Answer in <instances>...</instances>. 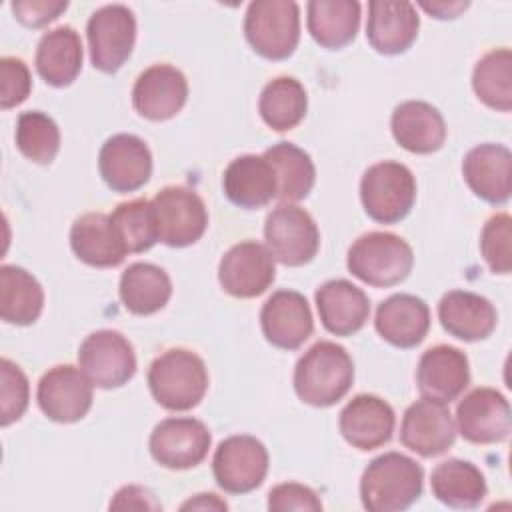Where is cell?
<instances>
[{"instance_id":"cell-29","label":"cell","mask_w":512,"mask_h":512,"mask_svg":"<svg viewBox=\"0 0 512 512\" xmlns=\"http://www.w3.org/2000/svg\"><path fill=\"white\" fill-rule=\"evenodd\" d=\"M222 188L232 204L248 210L262 208L276 198V176L264 154H244L226 166Z\"/></svg>"},{"instance_id":"cell-26","label":"cell","mask_w":512,"mask_h":512,"mask_svg":"<svg viewBox=\"0 0 512 512\" xmlns=\"http://www.w3.org/2000/svg\"><path fill=\"white\" fill-rule=\"evenodd\" d=\"M394 140L408 152L432 154L446 140V124L438 108L424 100L400 102L390 118Z\"/></svg>"},{"instance_id":"cell-15","label":"cell","mask_w":512,"mask_h":512,"mask_svg":"<svg viewBox=\"0 0 512 512\" xmlns=\"http://www.w3.org/2000/svg\"><path fill=\"white\" fill-rule=\"evenodd\" d=\"M456 432L472 444H494L512 428L510 404L494 388H474L456 406Z\"/></svg>"},{"instance_id":"cell-8","label":"cell","mask_w":512,"mask_h":512,"mask_svg":"<svg viewBox=\"0 0 512 512\" xmlns=\"http://www.w3.org/2000/svg\"><path fill=\"white\" fill-rule=\"evenodd\" d=\"M264 238L274 260L284 266L308 264L320 246V232L310 212L286 202L268 214Z\"/></svg>"},{"instance_id":"cell-12","label":"cell","mask_w":512,"mask_h":512,"mask_svg":"<svg viewBox=\"0 0 512 512\" xmlns=\"http://www.w3.org/2000/svg\"><path fill=\"white\" fill-rule=\"evenodd\" d=\"M212 436L204 422L196 418H164L150 434L148 448L152 458L170 470L198 466L210 448Z\"/></svg>"},{"instance_id":"cell-35","label":"cell","mask_w":512,"mask_h":512,"mask_svg":"<svg viewBox=\"0 0 512 512\" xmlns=\"http://www.w3.org/2000/svg\"><path fill=\"white\" fill-rule=\"evenodd\" d=\"M276 176V198L292 204L306 198L316 180V168L308 152L292 142H278L264 152Z\"/></svg>"},{"instance_id":"cell-37","label":"cell","mask_w":512,"mask_h":512,"mask_svg":"<svg viewBox=\"0 0 512 512\" xmlns=\"http://www.w3.org/2000/svg\"><path fill=\"white\" fill-rule=\"evenodd\" d=\"M472 88L486 106L508 112L512 108V52L496 48L484 54L474 66Z\"/></svg>"},{"instance_id":"cell-36","label":"cell","mask_w":512,"mask_h":512,"mask_svg":"<svg viewBox=\"0 0 512 512\" xmlns=\"http://www.w3.org/2000/svg\"><path fill=\"white\" fill-rule=\"evenodd\" d=\"M306 108V90L292 76L272 78L260 92L258 112L266 126H270L272 130H292L306 116Z\"/></svg>"},{"instance_id":"cell-28","label":"cell","mask_w":512,"mask_h":512,"mask_svg":"<svg viewBox=\"0 0 512 512\" xmlns=\"http://www.w3.org/2000/svg\"><path fill=\"white\" fill-rule=\"evenodd\" d=\"M70 246L78 260L94 268L118 266L128 254L110 216L102 212H88L74 220Z\"/></svg>"},{"instance_id":"cell-30","label":"cell","mask_w":512,"mask_h":512,"mask_svg":"<svg viewBox=\"0 0 512 512\" xmlns=\"http://www.w3.org/2000/svg\"><path fill=\"white\" fill-rule=\"evenodd\" d=\"M82 40L72 26H58L42 34L36 48V70L40 78L56 88L76 80L82 70Z\"/></svg>"},{"instance_id":"cell-3","label":"cell","mask_w":512,"mask_h":512,"mask_svg":"<svg viewBox=\"0 0 512 512\" xmlns=\"http://www.w3.org/2000/svg\"><path fill=\"white\" fill-rule=\"evenodd\" d=\"M148 388L162 408L190 410L200 404L208 390L206 364L192 350L170 348L150 364Z\"/></svg>"},{"instance_id":"cell-1","label":"cell","mask_w":512,"mask_h":512,"mask_svg":"<svg viewBox=\"0 0 512 512\" xmlns=\"http://www.w3.org/2000/svg\"><path fill=\"white\" fill-rule=\"evenodd\" d=\"M354 382V362L346 348L320 340L296 362L294 390L310 406L326 408L342 400Z\"/></svg>"},{"instance_id":"cell-32","label":"cell","mask_w":512,"mask_h":512,"mask_svg":"<svg viewBox=\"0 0 512 512\" xmlns=\"http://www.w3.org/2000/svg\"><path fill=\"white\" fill-rule=\"evenodd\" d=\"M430 486L442 504L456 510L476 508L486 496V478L480 468L458 458L440 462L432 470Z\"/></svg>"},{"instance_id":"cell-27","label":"cell","mask_w":512,"mask_h":512,"mask_svg":"<svg viewBox=\"0 0 512 512\" xmlns=\"http://www.w3.org/2000/svg\"><path fill=\"white\" fill-rule=\"evenodd\" d=\"M316 308L322 326L336 336L358 332L370 316V300L348 280H328L316 290Z\"/></svg>"},{"instance_id":"cell-47","label":"cell","mask_w":512,"mask_h":512,"mask_svg":"<svg viewBox=\"0 0 512 512\" xmlns=\"http://www.w3.org/2000/svg\"><path fill=\"white\" fill-rule=\"evenodd\" d=\"M228 504L216 494H198L182 504V510H226Z\"/></svg>"},{"instance_id":"cell-16","label":"cell","mask_w":512,"mask_h":512,"mask_svg":"<svg viewBox=\"0 0 512 512\" xmlns=\"http://www.w3.org/2000/svg\"><path fill=\"white\" fill-rule=\"evenodd\" d=\"M456 438V422L446 404L422 398L412 402L400 424V442L424 456L432 458L446 452Z\"/></svg>"},{"instance_id":"cell-10","label":"cell","mask_w":512,"mask_h":512,"mask_svg":"<svg viewBox=\"0 0 512 512\" xmlns=\"http://www.w3.org/2000/svg\"><path fill=\"white\" fill-rule=\"evenodd\" d=\"M212 472L224 492H252L264 482L268 474V450L254 436H228L218 444L214 452Z\"/></svg>"},{"instance_id":"cell-17","label":"cell","mask_w":512,"mask_h":512,"mask_svg":"<svg viewBox=\"0 0 512 512\" xmlns=\"http://www.w3.org/2000/svg\"><path fill=\"white\" fill-rule=\"evenodd\" d=\"M98 170L114 192H134L150 180V148L134 134H114L100 148Z\"/></svg>"},{"instance_id":"cell-4","label":"cell","mask_w":512,"mask_h":512,"mask_svg":"<svg viewBox=\"0 0 512 512\" xmlns=\"http://www.w3.org/2000/svg\"><path fill=\"white\" fill-rule=\"evenodd\" d=\"M346 266L358 280L388 288L408 278L414 266L410 244L392 232H368L354 240Z\"/></svg>"},{"instance_id":"cell-33","label":"cell","mask_w":512,"mask_h":512,"mask_svg":"<svg viewBox=\"0 0 512 512\" xmlns=\"http://www.w3.org/2000/svg\"><path fill=\"white\" fill-rule=\"evenodd\" d=\"M308 32L324 48H342L356 38L360 4L356 0H312L306 6Z\"/></svg>"},{"instance_id":"cell-46","label":"cell","mask_w":512,"mask_h":512,"mask_svg":"<svg viewBox=\"0 0 512 512\" xmlns=\"http://www.w3.org/2000/svg\"><path fill=\"white\" fill-rule=\"evenodd\" d=\"M420 6L436 18H456L468 8V2H420Z\"/></svg>"},{"instance_id":"cell-41","label":"cell","mask_w":512,"mask_h":512,"mask_svg":"<svg viewBox=\"0 0 512 512\" xmlns=\"http://www.w3.org/2000/svg\"><path fill=\"white\" fill-rule=\"evenodd\" d=\"M0 376H2V408H0V422L8 426L22 418L28 408L30 400V386L26 374L16 366L12 360L2 358L0 362Z\"/></svg>"},{"instance_id":"cell-45","label":"cell","mask_w":512,"mask_h":512,"mask_svg":"<svg viewBox=\"0 0 512 512\" xmlns=\"http://www.w3.org/2000/svg\"><path fill=\"white\" fill-rule=\"evenodd\" d=\"M162 504L154 498V494L136 484L122 486L116 494L114 500L110 502V510H160Z\"/></svg>"},{"instance_id":"cell-31","label":"cell","mask_w":512,"mask_h":512,"mask_svg":"<svg viewBox=\"0 0 512 512\" xmlns=\"http://www.w3.org/2000/svg\"><path fill=\"white\" fill-rule=\"evenodd\" d=\"M120 300L136 316H150L162 310L172 296L170 276L156 264L134 262L120 276Z\"/></svg>"},{"instance_id":"cell-20","label":"cell","mask_w":512,"mask_h":512,"mask_svg":"<svg viewBox=\"0 0 512 512\" xmlns=\"http://www.w3.org/2000/svg\"><path fill=\"white\" fill-rule=\"evenodd\" d=\"M260 326L272 346L282 350L300 348L314 330L308 300L296 290L274 292L260 310Z\"/></svg>"},{"instance_id":"cell-39","label":"cell","mask_w":512,"mask_h":512,"mask_svg":"<svg viewBox=\"0 0 512 512\" xmlns=\"http://www.w3.org/2000/svg\"><path fill=\"white\" fill-rule=\"evenodd\" d=\"M16 146L36 164H50L60 150L58 124L44 112H22L16 122Z\"/></svg>"},{"instance_id":"cell-23","label":"cell","mask_w":512,"mask_h":512,"mask_svg":"<svg viewBox=\"0 0 512 512\" xmlns=\"http://www.w3.org/2000/svg\"><path fill=\"white\" fill-rule=\"evenodd\" d=\"M420 18L410 2L374 0L368 4L366 38L380 54H400L412 46L418 36Z\"/></svg>"},{"instance_id":"cell-21","label":"cell","mask_w":512,"mask_h":512,"mask_svg":"<svg viewBox=\"0 0 512 512\" xmlns=\"http://www.w3.org/2000/svg\"><path fill=\"white\" fill-rule=\"evenodd\" d=\"M394 422V410L386 400L374 394H358L342 408L338 428L354 448L374 450L392 438Z\"/></svg>"},{"instance_id":"cell-19","label":"cell","mask_w":512,"mask_h":512,"mask_svg":"<svg viewBox=\"0 0 512 512\" xmlns=\"http://www.w3.org/2000/svg\"><path fill=\"white\" fill-rule=\"evenodd\" d=\"M468 384L470 366L460 348L438 344L420 356L416 368V386L422 398L450 404L468 388Z\"/></svg>"},{"instance_id":"cell-11","label":"cell","mask_w":512,"mask_h":512,"mask_svg":"<svg viewBox=\"0 0 512 512\" xmlns=\"http://www.w3.org/2000/svg\"><path fill=\"white\" fill-rule=\"evenodd\" d=\"M80 370L98 388H120L136 372V354L116 330H96L78 348Z\"/></svg>"},{"instance_id":"cell-5","label":"cell","mask_w":512,"mask_h":512,"mask_svg":"<svg viewBox=\"0 0 512 512\" xmlns=\"http://www.w3.org/2000/svg\"><path fill=\"white\" fill-rule=\"evenodd\" d=\"M364 212L380 224H396L408 216L416 200V180L408 166L384 160L372 164L360 180Z\"/></svg>"},{"instance_id":"cell-34","label":"cell","mask_w":512,"mask_h":512,"mask_svg":"<svg viewBox=\"0 0 512 512\" xmlns=\"http://www.w3.org/2000/svg\"><path fill=\"white\" fill-rule=\"evenodd\" d=\"M44 308L40 282L20 266L0 268V316L8 324L28 326L38 320Z\"/></svg>"},{"instance_id":"cell-2","label":"cell","mask_w":512,"mask_h":512,"mask_svg":"<svg viewBox=\"0 0 512 512\" xmlns=\"http://www.w3.org/2000/svg\"><path fill=\"white\" fill-rule=\"evenodd\" d=\"M422 466L400 452L376 456L360 478L362 506L370 512H400L422 494Z\"/></svg>"},{"instance_id":"cell-38","label":"cell","mask_w":512,"mask_h":512,"mask_svg":"<svg viewBox=\"0 0 512 512\" xmlns=\"http://www.w3.org/2000/svg\"><path fill=\"white\" fill-rule=\"evenodd\" d=\"M110 220L128 254L150 250L158 242V228L152 202L146 198H136L118 204L110 214Z\"/></svg>"},{"instance_id":"cell-42","label":"cell","mask_w":512,"mask_h":512,"mask_svg":"<svg viewBox=\"0 0 512 512\" xmlns=\"http://www.w3.org/2000/svg\"><path fill=\"white\" fill-rule=\"evenodd\" d=\"M0 78H2L0 106L4 110L22 104L28 98L32 88V78L24 60L14 56H4L0 60Z\"/></svg>"},{"instance_id":"cell-13","label":"cell","mask_w":512,"mask_h":512,"mask_svg":"<svg viewBox=\"0 0 512 512\" xmlns=\"http://www.w3.org/2000/svg\"><path fill=\"white\" fill-rule=\"evenodd\" d=\"M92 382L70 364H58L42 374L36 400L46 418L72 424L82 420L92 406Z\"/></svg>"},{"instance_id":"cell-22","label":"cell","mask_w":512,"mask_h":512,"mask_svg":"<svg viewBox=\"0 0 512 512\" xmlns=\"http://www.w3.org/2000/svg\"><path fill=\"white\" fill-rule=\"evenodd\" d=\"M468 188L490 204H504L512 190V152L502 144H478L462 162Z\"/></svg>"},{"instance_id":"cell-7","label":"cell","mask_w":512,"mask_h":512,"mask_svg":"<svg viewBox=\"0 0 512 512\" xmlns=\"http://www.w3.org/2000/svg\"><path fill=\"white\" fill-rule=\"evenodd\" d=\"M86 36L92 66L104 74H114L132 54L136 18L124 4H106L90 16Z\"/></svg>"},{"instance_id":"cell-6","label":"cell","mask_w":512,"mask_h":512,"mask_svg":"<svg viewBox=\"0 0 512 512\" xmlns=\"http://www.w3.org/2000/svg\"><path fill=\"white\" fill-rule=\"evenodd\" d=\"M244 34L256 54L288 58L300 40V8L292 0H256L248 6Z\"/></svg>"},{"instance_id":"cell-25","label":"cell","mask_w":512,"mask_h":512,"mask_svg":"<svg viewBox=\"0 0 512 512\" xmlns=\"http://www.w3.org/2000/svg\"><path fill=\"white\" fill-rule=\"evenodd\" d=\"M442 328L464 342L488 338L498 322L494 304L468 290H450L438 302Z\"/></svg>"},{"instance_id":"cell-40","label":"cell","mask_w":512,"mask_h":512,"mask_svg":"<svg viewBox=\"0 0 512 512\" xmlns=\"http://www.w3.org/2000/svg\"><path fill=\"white\" fill-rule=\"evenodd\" d=\"M480 252L494 274L512 270V218L506 212L486 220L480 234Z\"/></svg>"},{"instance_id":"cell-14","label":"cell","mask_w":512,"mask_h":512,"mask_svg":"<svg viewBox=\"0 0 512 512\" xmlns=\"http://www.w3.org/2000/svg\"><path fill=\"white\" fill-rule=\"evenodd\" d=\"M274 276V256L256 240L234 244L218 264V282L234 298L260 296L270 288Z\"/></svg>"},{"instance_id":"cell-24","label":"cell","mask_w":512,"mask_h":512,"mask_svg":"<svg viewBox=\"0 0 512 512\" xmlns=\"http://www.w3.org/2000/svg\"><path fill=\"white\" fill-rule=\"evenodd\" d=\"M376 332L398 348L418 346L430 328V308L414 294H392L378 304Z\"/></svg>"},{"instance_id":"cell-44","label":"cell","mask_w":512,"mask_h":512,"mask_svg":"<svg viewBox=\"0 0 512 512\" xmlns=\"http://www.w3.org/2000/svg\"><path fill=\"white\" fill-rule=\"evenodd\" d=\"M18 22L28 28H40L52 20H56L66 8L68 2H52V0H20L10 4Z\"/></svg>"},{"instance_id":"cell-9","label":"cell","mask_w":512,"mask_h":512,"mask_svg":"<svg viewBox=\"0 0 512 512\" xmlns=\"http://www.w3.org/2000/svg\"><path fill=\"white\" fill-rule=\"evenodd\" d=\"M152 210L158 228V240L184 248L202 238L208 226V212L202 198L186 186H166L154 200Z\"/></svg>"},{"instance_id":"cell-43","label":"cell","mask_w":512,"mask_h":512,"mask_svg":"<svg viewBox=\"0 0 512 512\" xmlns=\"http://www.w3.org/2000/svg\"><path fill=\"white\" fill-rule=\"evenodd\" d=\"M268 510H272V512H290V510L318 512V510H322V502L312 488L298 484V482H282L270 490Z\"/></svg>"},{"instance_id":"cell-18","label":"cell","mask_w":512,"mask_h":512,"mask_svg":"<svg viewBox=\"0 0 512 512\" xmlns=\"http://www.w3.org/2000/svg\"><path fill=\"white\" fill-rule=\"evenodd\" d=\"M188 98L186 76L170 64H154L138 74L132 88L134 110L148 120L160 122L176 116Z\"/></svg>"}]
</instances>
